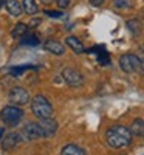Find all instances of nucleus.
Here are the masks:
<instances>
[{"mask_svg":"<svg viewBox=\"0 0 144 155\" xmlns=\"http://www.w3.org/2000/svg\"><path fill=\"white\" fill-rule=\"evenodd\" d=\"M106 140L110 147L121 149L132 143V134L124 126H112L106 132Z\"/></svg>","mask_w":144,"mask_h":155,"instance_id":"obj_1","label":"nucleus"},{"mask_svg":"<svg viewBox=\"0 0 144 155\" xmlns=\"http://www.w3.org/2000/svg\"><path fill=\"white\" fill-rule=\"evenodd\" d=\"M31 110H33V113L37 116L39 120L53 118V106H51L50 101L45 96H42V95H37L31 101Z\"/></svg>","mask_w":144,"mask_h":155,"instance_id":"obj_2","label":"nucleus"},{"mask_svg":"<svg viewBox=\"0 0 144 155\" xmlns=\"http://www.w3.org/2000/svg\"><path fill=\"white\" fill-rule=\"evenodd\" d=\"M0 118H2V121H3L6 126L14 127V126H17V124L22 121L23 112H22V109H19V107H16V106H6V107L2 109Z\"/></svg>","mask_w":144,"mask_h":155,"instance_id":"obj_3","label":"nucleus"},{"mask_svg":"<svg viewBox=\"0 0 144 155\" xmlns=\"http://www.w3.org/2000/svg\"><path fill=\"white\" fill-rule=\"evenodd\" d=\"M119 67L126 73H133V71H139L142 68V62L136 54L129 53V54H124L119 58Z\"/></svg>","mask_w":144,"mask_h":155,"instance_id":"obj_4","label":"nucleus"},{"mask_svg":"<svg viewBox=\"0 0 144 155\" xmlns=\"http://www.w3.org/2000/svg\"><path fill=\"white\" fill-rule=\"evenodd\" d=\"M9 101H11V104H14L16 107L28 104V102H30V93H28V90H25L23 87H14V88H11V92H9Z\"/></svg>","mask_w":144,"mask_h":155,"instance_id":"obj_5","label":"nucleus"},{"mask_svg":"<svg viewBox=\"0 0 144 155\" xmlns=\"http://www.w3.org/2000/svg\"><path fill=\"white\" fill-rule=\"evenodd\" d=\"M44 137H45V132L42 130V127L39 126V123H28L22 129V138H25L27 141L39 140V138H44Z\"/></svg>","mask_w":144,"mask_h":155,"instance_id":"obj_6","label":"nucleus"},{"mask_svg":"<svg viewBox=\"0 0 144 155\" xmlns=\"http://www.w3.org/2000/svg\"><path fill=\"white\" fill-rule=\"evenodd\" d=\"M62 78L65 79L70 87H81L84 84V76L81 71H77L74 68H64L62 71Z\"/></svg>","mask_w":144,"mask_h":155,"instance_id":"obj_7","label":"nucleus"},{"mask_svg":"<svg viewBox=\"0 0 144 155\" xmlns=\"http://www.w3.org/2000/svg\"><path fill=\"white\" fill-rule=\"evenodd\" d=\"M22 141V135L17 132H9L3 140H2V147L3 150H9V149H14L19 143Z\"/></svg>","mask_w":144,"mask_h":155,"instance_id":"obj_8","label":"nucleus"},{"mask_svg":"<svg viewBox=\"0 0 144 155\" xmlns=\"http://www.w3.org/2000/svg\"><path fill=\"white\" fill-rule=\"evenodd\" d=\"M39 126L42 127V130L45 132V137H50V135H54L56 130H57V123L53 120V118H45V120H41L39 121Z\"/></svg>","mask_w":144,"mask_h":155,"instance_id":"obj_9","label":"nucleus"},{"mask_svg":"<svg viewBox=\"0 0 144 155\" xmlns=\"http://www.w3.org/2000/svg\"><path fill=\"white\" fill-rule=\"evenodd\" d=\"M45 50H48L50 53H53L56 56H62L65 53L64 45L61 42H57V41H47L45 42Z\"/></svg>","mask_w":144,"mask_h":155,"instance_id":"obj_10","label":"nucleus"},{"mask_svg":"<svg viewBox=\"0 0 144 155\" xmlns=\"http://www.w3.org/2000/svg\"><path fill=\"white\" fill-rule=\"evenodd\" d=\"M65 42H67V45L74 51V53H77V54H81V53H84V51H85V48H84L82 42H81L77 37H74V36H68Z\"/></svg>","mask_w":144,"mask_h":155,"instance_id":"obj_11","label":"nucleus"},{"mask_svg":"<svg viewBox=\"0 0 144 155\" xmlns=\"http://www.w3.org/2000/svg\"><path fill=\"white\" fill-rule=\"evenodd\" d=\"M5 6H6V9H8V12L11 16H20L22 14V11H23V8H22V3H19L17 0H6V3H5Z\"/></svg>","mask_w":144,"mask_h":155,"instance_id":"obj_12","label":"nucleus"},{"mask_svg":"<svg viewBox=\"0 0 144 155\" xmlns=\"http://www.w3.org/2000/svg\"><path fill=\"white\" fill-rule=\"evenodd\" d=\"M129 130H130V134L135 135V137H144V121L141 118H136L132 123V126H130Z\"/></svg>","mask_w":144,"mask_h":155,"instance_id":"obj_13","label":"nucleus"},{"mask_svg":"<svg viewBox=\"0 0 144 155\" xmlns=\"http://www.w3.org/2000/svg\"><path fill=\"white\" fill-rule=\"evenodd\" d=\"M61 155H87V152L76 144H67V146H64Z\"/></svg>","mask_w":144,"mask_h":155,"instance_id":"obj_14","label":"nucleus"},{"mask_svg":"<svg viewBox=\"0 0 144 155\" xmlns=\"http://www.w3.org/2000/svg\"><path fill=\"white\" fill-rule=\"evenodd\" d=\"M126 27L129 28L130 33L135 34V36H138V34L141 33V30H142V25H141V22H139L138 19H130V20H127Z\"/></svg>","mask_w":144,"mask_h":155,"instance_id":"obj_15","label":"nucleus"},{"mask_svg":"<svg viewBox=\"0 0 144 155\" xmlns=\"http://www.w3.org/2000/svg\"><path fill=\"white\" fill-rule=\"evenodd\" d=\"M23 11L27 12V14H37L39 12V6L36 3V0H23V5H22Z\"/></svg>","mask_w":144,"mask_h":155,"instance_id":"obj_16","label":"nucleus"},{"mask_svg":"<svg viewBox=\"0 0 144 155\" xmlns=\"http://www.w3.org/2000/svg\"><path fill=\"white\" fill-rule=\"evenodd\" d=\"M28 33V25L27 23H17L12 30V37H23Z\"/></svg>","mask_w":144,"mask_h":155,"instance_id":"obj_17","label":"nucleus"},{"mask_svg":"<svg viewBox=\"0 0 144 155\" xmlns=\"http://www.w3.org/2000/svg\"><path fill=\"white\" fill-rule=\"evenodd\" d=\"M22 44L23 45H31V47H34V45H39V37L36 36V34H25L23 37H22Z\"/></svg>","mask_w":144,"mask_h":155,"instance_id":"obj_18","label":"nucleus"},{"mask_svg":"<svg viewBox=\"0 0 144 155\" xmlns=\"http://www.w3.org/2000/svg\"><path fill=\"white\" fill-rule=\"evenodd\" d=\"M30 68H34L33 65H23V67H14L11 70V74H14V76H19L20 73H23V71H27V70H30Z\"/></svg>","mask_w":144,"mask_h":155,"instance_id":"obj_19","label":"nucleus"},{"mask_svg":"<svg viewBox=\"0 0 144 155\" xmlns=\"http://www.w3.org/2000/svg\"><path fill=\"white\" fill-rule=\"evenodd\" d=\"M115 6L116 8H119V9H123V8H127L129 5H130V0H115Z\"/></svg>","mask_w":144,"mask_h":155,"instance_id":"obj_20","label":"nucleus"},{"mask_svg":"<svg viewBox=\"0 0 144 155\" xmlns=\"http://www.w3.org/2000/svg\"><path fill=\"white\" fill-rule=\"evenodd\" d=\"M70 2L71 0H56V3L61 9H65V8H68L70 6Z\"/></svg>","mask_w":144,"mask_h":155,"instance_id":"obj_21","label":"nucleus"},{"mask_svg":"<svg viewBox=\"0 0 144 155\" xmlns=\"http://www.w3.org/2000/svg\"><path fill=\"white\" fill-rule=\"evenodd\" d=\"M45 16H50V17H61L62 16V12H59V11H51V9H45Z\"/></svg>","mask_w":144,"mask_h":155,"instance_id":"obj_22","label":"nucleus"},{"mask_svg":"<svg viewBox=\"0 0 144 155\" xmlns=\"http://www.w3.org/2000/svg\"><path fill=\"white\" fill-rule=\"evenodd\" d=\"M88 2L93 5V6H101L104 2H106V0H88Z\"/></svg>","mask_w":144,"mask_h":155,"instance_id":"obj_23","label":"nucleus"},{"mask_svg":"<svg viewBox=\"0 0 144 155\" xmlns=\"http://www.w3.org/2000/svg\"><path fill=\"white\" fill-rule=\"evenodd\" d=\"M39 23H41V20H39V19H33L31 23H30V27H36V25H39Z\"/></svg>","mask_w":144,"mask_h":155,"instance_id":"obj_24","label":"nucleus"},{"mask_svg":"<svg viewBox=\"0 0 144 155\" xmlns=\"http://www.w3.org/2000/svg\"><path fill=\"white\" fill-rule=\"evenodd\" d=\"M3 132H5V129L2 127V129H0V140H2V137H3Z\"/></svg>","mask_w":144,"mask_h":155,"instance_id":"obj_25","label":"nucleus"},{"mask_svg":"<svg viewBox=\"0 0 144 155\" xmlns=\"http://www.w3.org/2000/svg\"><path fill=\"white\" fill-rule=\"evenodd\" d=\"M5 3H6V0H0V8H2Z\"/></svg>","mask_w":144,"mask_h":155,"instance_id":"obj_26","label":"nucleus"},{"mask_svg":"<svg viewBox=\"0 0 144 155\" xmlns=\"http://www.w3.org/2000/svg\"><path fill=\"white\" fill-rule=\"evenodd\" d=\"M41 2H42V3H51L53 0H41Z\"/></svg>","mask_w":144,"mask_h":155,"instance_id":"obj_27","label":"nucleus"}]
</instances>
